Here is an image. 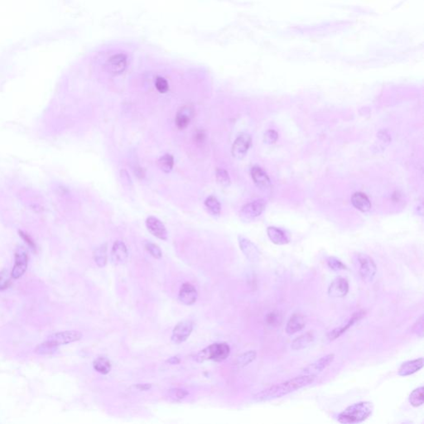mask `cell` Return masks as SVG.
<instances>
[{
    "instance_id": "9",
    "label": "cell",
    "mask_w": 424,
    "mask_h": 424,
    "mask_svg": "<svg viewBox=\"0 0 424 424\" xmlns=\"http://www.w3.org/2000/svg\"><path fill=\"white\" fill-rule=\"evenodd\" d=\"M349 292V283L345 278L339 276L334 279L328 287V295L333 299H341Z\"/></svg>"
},
{
    "instance_id": "18",
    "label": "cell",
    "mask_w": 424,
    "mask_h": 424,
    "mask_svg": "<svg viewBox=\"0 0 424 424\" xmlns=\"http://www.w3.org/2000/svg\"><path fill=\"white\" fill-rule=\"evenodd\" d=\"M306 326V319L301 313H294L287 321L285 331L287 335H293L300 331Z\"/></svg>"
},
{
    "instance_id": "26",
    "label": "cell",
    "mask_w": 424,
    "mask_h": 424,
    "mask_svg": "<svg viewBox=\"0 0 424 424\" xmlns=\"http://www.w3.org/2000/svg\"><path fill=\"white\" fill-rule=\"evenodd\" d=\"M205 208L214 216H218L222 211V205L216 197L211 196L205 201Z\"/></svg>"
},
{
    "instance_id": "6",
    "label": "cell",
    "mask_w": 424,
    "mask_h": 424,
    "mask_svg": "<svg viewBox=\"0 0 424 424\" xmlns=\"http://www.w3.org/2000/svg\"><path fill=\"white\" fill-rule=\"evenodd\" d=\"M251 136L248 134H241L233 143L231 153L235 159H242L246 155L251 146Z\"/></svg>"
},
{
    "instance_id": "44",
    "label": "cell",
    "mask_w": 424,
    "mask_h": 424,
    "mask_svg": "<svg viewBox=\"0 0 424 424\" xmlns=\"http://www.w3.org/2000/svg\"><path fill=\"white\" fill-rule=\"evenodd\" d=\"M167 362L172 364H178L180 363V359L178 358V356H174V357L170 358L169 360L167 361Z\"/></svg>"
},
{
    "instance_id": "15",
    "label": "cell",
    "mask_w": 424,
    "mask_h": 424,
    "mask_svg": "<svg viewBox=\"0 0 424 424\" xmlns=\"http://www.w3.org/2000/svg\"><path fill=\"white\" fill-rule=\"evenodd\" d=\"M334 359H335L334 354H329V355L323 356L317 362H315L314 363L306 366L303 369L304 375H317L318 373H321L326 368H327L332 363Z\"/></svg>"
},
{
    "instance_id": "4",
    "label": "cell",
    "mask_w": 424,
    "mask_h": 424,
    "mask_svg": "<svg viewBox=\"0 0 424 424\" xmlns=\"http://www.w3.org/2000/svg\"><path fill=\"white\" fill-rule=\"evenodd\" d=\"M357 261L359 264V274L362 280L365 283L372 281L377 273V266L372 258L365 254H358Z\"/></svg>"
},
{
    "instance_id": "2",
    "label": "cell",
    "mask_w": 424,
    "mask_h": 424,
    "mask_svg": "<svg viewBox=\"0 0 424 424\" xmlns=\"http://www.w3.org/2000/svg\"><path fill=\"white\" fill-rule=\"evenodd\" d=\"M373 410L374 405L371 402L356 403L340 413L337 421L345 424H360L371 416Z\"/></svg>"
},
{
    "instance_id": "8",
    "label": "cell",
    "mask_w": 424,
    "mask_h": 424,
    "mask_svg": "<svg viewBox=\"0 0 424 424\" xmlns=\"http://www.w3.org/2000/svg\"><path fill=\"white\" fill-rule=\"evenodd\" d=\"M28 253L23 248H20L15 253V264L12 271V279L21 278L28 268Z\"/></svg>"
},
{
    "instance_id": "3",
    "label": "cell",
    "mask_w": 424,
    "mask_h": 424,
    "mask_svg": "<svg viewBox=\"0 0 424 424\" xmlns=\"http://www.w3.org/2000/svg\"><path fill=\"white\" fill-rule=\"evenodd\" d=\"M230 352V346L226 343H214L198 352L194 356V360L197 362H204L206 361L222 362L227 358Z\"/></svg>"
},
{
    "instance_id": "36",
    "label": "cell",
    "mask_w": 424,
    "mask_h": 424,
    "mask_svg": "<svg viewBox=\"0 0 424 424\" xmlns=\"http://www.w3.org/2000/svg\"><path fill=\"white\" fill-rule=\"evenodd\" d=\"M155 86L160 93H166L169 90V85H168L167 80L162 78V77L157 78Z\"/></svg>"
},
{
    "instance_id": "37",
    "label": "cell",
    "mask_w": 424,
    "mask_h": 424,
    "mask_svg": "<svg viewBox=\"0 0 424 424\" xmlns=\"http://www.w3.org/2000/svg\"><path fill=\"white\" fill-rule=\"evenodd\" d=\"M278 138H279L278 133L270 129V130L266 131L265 134L263 135V142L267 144H273L278 140Z\"/></svg>"
},
{
    "instance_id": "20",
    "label": "cell",
    "mask_w": 424,
    "mask_h": 424,
    "mask_svg": "<svg viewBox=\"0 0 424 424\" xmlns=\"http://www.w3.org/2000/svg\"><path fill=\"white\" fill-rule=\"evenodd\" d=\"M252 179L255 182V185L261 189H267L270 186V179L268 178V174L263 171V168L255 166L251 168L250 171Z\"/></svg>"
},
{
    "instance_id": "27",
    "label": "cell",
    "mask_w": 424,
    "mask_h": 424,
    "mask_svg": "<svg viewBox=\"0 0 424 424\" xmlns=\"http://www.w3.org/2000/svg\"><path fill=\"white\" fill-rule=\"evenodd\" d=\"M158 166L159 168L165 173H168L173 170L174 166V159L171 154H165L161 157L158 161Z\"/></svg>"
},
{
    "instance_id": "21",
    "label": "cell",
    "mask_w": 424,
    "mask_h": 424,
    "mask_svg": "<svg viewBox=\"0 0 424 424\" xmlns=\"http://www.w3.org/2000/svg\"><path fill=\"white\" fill-rule=\"evenodd\" d=\"M424 366V359L419 358L409 362H404L401 364L398 370V374L400 376H408L418 372Z\"/></svg>"
},
{
    "instance_id": "12",
    "label": "cell",
    "mask_w": 424,
    "mask_h": 424,
    "mask_svg": "<svg viewBox=\"0 0 424 424\" xmlns=\"http://www.w3.org/2000/svg\"><path fill=\"white\" fill-rule=\"evenodd\" d=\"M82 334L77 331H66L53 334L48 340L55 343L56 345H66L69 343L77 342L81 339Z\"/></svg>"
},
{
    "instance_id": "25",
    "label": "cell",
    "mask_w": 424,
    "mask_h": 424,
    "mask_svg": "<svg viewBox=\"0 0 424 424\" xmlns=\"http://www.w3.org/2000/svg\"><path fill=\"white\" fill-rule=\"evenodd\" d=\"M94 260L99 267H104L107 263V244L104 243L94 251Z\"/></svg>"
},
{
    "instance_id": "1",
    "label": "cell",
    "mask_w": 424,
    "mask_h": 424,
    "mask_svg": "<svg viewBox=\"0 0 424 424\" xmlns=\"http://www.w3.org/2000/svg\"><path fill=\"white\" fill-rule=\"evenodd\" d=\"M317 378L315 375H303L299 377L293 378L289 381L271 386L268 389H263L254 397L256 402H264L269 400H276L287 394L303 389L314 382Z\"/></svg>"
},
{
    "instance_id": "14",
    "label": "cell",
    "mask_w": 424,
    "mask_h": 424,
    "mask_svg": "<svg viewBox=\"0 0 424 424\" xmlns=\"http://www.w3.org/2000/svg\"><path fill=\"white\" fill-rule=\"evenodd\" d=\"M239 244L241 251L243 252L248 260L251 262H257L260 260V250L253 242L243 236H239Z\"/></svg>"
},
{
    "instance_id": "7",
    "label": "cell",
    "mask_w": 424,
    "mask_h": 424,
    "mask_svg": "<svg viewBox=\"0 0 424 424\" xmlns=\"http://www.w3.org/2000/svg\"><path fill=\"white\" fill-rule=\"evenodd\" d=\"M194 324L192 321H182L174 327L172 334V342L174 344H181L187 340L192 331Z\"/></svg>"
},
{
    "instance_id": "35",
    "label": "cell",
    "mask_w": 424,
    "mask_h": 424,
    "mask_svg": "<svg viewBox=\"0 0 424 424\" xmlns=\"http://www.w3.org/2000/svg\"><path fill=\"white\" fill-rule=\"evenodd\" d=\"M11 274L7 270L0 272V290H4L11 283Z\"/></svg>"
},
{
    "instance_id": "32",
    "label": "cell",
    "mask_w": 424,
    "mask_h": 424,
    "mask_svg": "<svg viewBox=\"0 0 424 424\" xmlns=\"http://www.w3.org/2000/svg\"><path fill=\"white\" fill-rule=\"evenodd\" d=\"M216 178L218 184L222 187L230 186V178L226 170L217 168L216 171Z\"/></svg>"
},
{
    "instance_id": "31",
    "label": "cell",
    "mask_w": 424,
    "mask_h": 424,
    "mask_svg": "<svg viewBox=\"0 0 424 424\" xmlns=\"http://www.w3.org/2000/svg\"><path fill=\"white\" fill-rule=\"evenodd\" d=\"M424 389L423 386L419 387L418 389H414L408 398V401L410 403L411 405L413 407H419L424 404Z\"/></svg>"
},
{
    "instance_id": "38",
    "label": "cell",
    "mask_w": 424,
    "mask_h": 424,
    "mask_svg": "<svg viewBox=\"0 0 424 424\" xmlns=\"http://www.w3.org/2000/svg\"><path fill=\"white\" fill-rule=\"evenodd\" d=\"M412 331L419 336L420 337H424V315H422L419 320L412 327Z\"/></svg>"
},
{
    "instance_id": "33",
    "label": "cell",
    "mask_w": 424,
    "mask_h": 424,
    "mask_svg": "<svg viewBox=\"0 0 424 424\" xmlns=\"http://www.w3.org/2000/svg\"><path fill=\"white\" fill-rule=\"evenodd\" d=\"M326 263H327L329 268L335 272L345 270L347 268L345 264H344L341 260H338L336 257H329L326 260Z\"/></svg>"
},
{
    "instance_id": "41",
    "label": "cell",
    "mask_w": 424,
    "mask_h": 424,
    "mask_svg": "<svg viewBox=\"0 0 424 424\" xmlns=\"http://www.w3.org/2000/svg\"><path fill=\"white\" fill-rule=\"evenodd\" d=\"M173 393L174 397H177V399H178V400H182V399H184V398L188 394V393L186 392V390L182 389H174Z\"/></svg>"
},
{
    "instance_id": "13",
    "label": "cell",
    "mask_w": 424,
    "mask_h": 424,
    "mask_svg": "<svg viewBox=\"0 0 424 424\" xmlns=\"http://www.w3.org/2000/svg\"><path fill=\"white\" fill-rule=\"evenodd\" d=\"M146 226L148 231L157 238L166 241L167 239V229L163 223L154 216H149L146 220Z\"/></svg>"
},
{
    "instance_id": "30",
    "label": "cell",
    "mask_w": 424,
    "mask_h": 424,
    "mask_svg": "<svg viewBox=\"0 0 424 424\" xmlns=\"http://www.w3.org/2000/svg\"><path fill=\"white\" fill-rule=\"evenodd\" d=\"M94 368L103 375H107L111 370V363L110 361L104 357H99L94 362Z\"/></svg>"
},
{
    "instance_id": "28",
    "label": "cell",
    "mask_w": 424,
    "mask_h": 424,
    "mask_svg": "<svg viewBox=\"0 0 424 424\" xmlns=\"http://www.w3.org/2000/svg\"><path fill=\"white\" fill-rule=\"evenodd\" d=\"M58 345L55 343L47 340V342H42L41 344L38 345L35 349V352L39 355H51L55 353L56 350H58Z\"/></svg>"
},
{
    "instance_id": "16",
    "label": "cell",
    "mask_w": 424,
    "mask_h": 424,
    "mask_svg": "<svg viewBox=\"0 0 424 424\" xmlns=\"http://www.w3.org/2000/svg\"><path fill=\"white\" fill-rule=\"evenodd\" d=\"M111 261L115 265L122 264L126 262L129 257L128 249L126 247L125 243L123 241H118L115 242L111 250Z\"/></svg>"
},
{
    "instance_id": "23",
    "label": "cell",
    "mask_w": 424,
    "mask_h": 424,
    "mask_svg": "<svg viewBox=\"0 0 424 424\" xmlns=\"http://www.w3.org/2000/svg\"><path fill=\"white\" fill-rule=\"evenodd\" d=\"M351 203L362 212H367L371 209V202L366 195L362 192H356L351 197Z\"/></svg>"
},
{
    "instance_id": "39",
    "label": "cell",
    "mask_w": 424,
    "mask_h": 424,
    "mask_svg": "<svg viewBox=\"0 0 424 424\" xmlns=\"http://www.w3.org/2000/svg\"><path fill=\"white\" fill-rule=\"evenodd\" d=\"M266 322L270 326H275L278 323H280L281 318H280L279 313H277V312H270L266 317Z\"/></svg>"
},
{
    "instance_id": "24",
    "label": "cell",
    "mask_w": 424,
    "mask_h": 424,
    "mask_svg": "<svg viewBox=\"0 0 424 424\" xmlns=\"http://www.w3.org/2000/svg\"><path fill=\"white\" fill-rule=\"evenodd\" d=\"M314 333L312 331H308L293 340L291 347L294 350H303L312 345V342H314Z\"/></svg>"
},
{
    "instance_id": "10",
    "label": "cell",
    "mask_w": 424,
    "mask_h": 424,
    "mask_svg": "<svg viewBox=\"0 0 424 424\" xmlns=\"http://www.w3.org/2000/svg\"><path fill=\"white\" fill-rule=\"evenodd\" d=\"M127 62L128 60L125 55L123 54L114 55L107 60L105 63V69L110 74H121L127 67Z\"/></svg>"
},
{
    "instance_id": "42",
    "label": "cell",
    "mask_w": 424,
    "mask_h": 424,
    "mask_svg": "<svg viewBox=\"0 0 424 424\" xmlns=\"http://www.w3.org/2000/svg\"><path fill=\"white\" fill-rule=\"evenodd\" d=\"M136 387H137L138 389H140V390L144 391V390H148V389H151L152 385L149 384H139Z\"/></svg>"
},
{
    "instance_id": "5",
    "label": "cell",
    "mask_w": 424,
    "mask_h": 424,
    "mask_svg": "<svg viewBox=\"0 0 424 424\" xmlns=\"http://www.w3.org/2000/svg\"><path fill=\"white\" fill-rule=\"evenodd\" d=\"M265 201L260 199L243 205L240 212L241 219L243 222H249L257 218L265 209Z\"/></svg>"
},
{
    "instance_id": "19",
    "label": "cell",
    "mask_w": 424,
    "mask_h": 424,
    "mask_svg": "<svg viewBox=\"0 0 424 424\" xmlns=\"http://www.w3.org/2000/svg\"><path fill=\"white\" fill-rule=\"evenodd\" d=\"M267 234L269 240L278 245L287 244L290 242L291 239L289 235L280 228L270 226L267 229Z\"/></svg>"
},
{
    "instance_id": "40",
    "label": "cell",
    "mask_w": 424,
    "mask_h": 424,
    "mask_svg": "<svg viewBox=\"0 0 424 424\" xmlns=\"http://www.w3.org/2000/svg\"><path fill=\"white\" fill-rule=\"evenodd\" d=\"M20 235L21 236V237L23 239V241H24L26 243H28V245H29L32 249H36L35 243L33 242V240L29 237V236H28L27 234L22 232V231H20Z\"/></svg>"
},
{
    "instance_id": "34",
    "label": "cell",
    "mask_w": 424,
    "mask_h": 424,
    "mask_svg": "<svg viewBox=\"0 0 424 424\" xmlns=\"http://www.w3.org/2000/svg\"><path fill=\"white\" fill-rule=\"evenodd\" d=\"M144 247H145L146 250L153 257L155 258V259H161L162 256V250L157 244L152 243V242H148H148H145V243H144Z\"/></svg>"
},
{
    "instance_id": "17",
    "label": "cell",
    "mask_w": 424,
    "mask_h": 424,
    "mask_svg": "<svg viewBox=\"0 0 424 424\" xmlns=\"http://www.w3.org/2000/svg\"><path fill=\"white\" fill-rule=\"evenodd\" d=\"M178 299L182 303L185 305H192L195 303L197 299V291L196 287L189 283H183L179 291Z\"/></svg>"
},
{
    "instance_id": "29",
    "label": "cell",
    "mask_w": 424,
    "mask_h": 424,
    "mask_svg": "<svg viewBox=\"0 0 424 424\" xmlns=\"http://www.w3.org/2000/svg\"><path fill=\"white\" fill-rule=\"evenodd\" d=\"M257 356V353L255 350H249L245 353L242 354L241 356H239L236 362V365L239 368H243L246 366L248 364H250L251 362L255 361V358Z\"/></svg>"
},
{
    "instance_id": "43",
    "label": "cell",
    "mask_w": 424,
    "mask_h": 424,
    "mask_svg": "<svg viewBox=\"0 0 424 424\" xmlns=\"http://www.w3.org/2000/svg\"><path fill=\"white\" fill-rule=\"evenodd\" d=\"M204 139H205V134H203L202 132H198L196 134V140L197 142H203Z\"/></svg>"
},
{
    "instance_id": "22",
    "label": "cell",
    "mask_w": 424,
    "mask_h": 424,
    "mask_svg": "<svg viewBox=\"0 0 424 424\" xmlns=\"http://www.w3.org/2000/svg\"><path fill=\"white\" fill-rule=\"evenodd\" d=\"M193 117V110L190 106H184L176 115V125L179 129H186Z\"/></svg>"
},
{
    "instance_id": "11",
    "label": "cell",
    "mask_w": 424,
    "mask_h": 424,
    "mask_svg": "<svg viewBox=\"0 0 424 424\" xmlns=\"http://www.w3.org/2000/svg\"><path fill=\"white\" fill-rule=\"evenodd\" d=\"M366 315V311L365 310H360L357 312H355L350 317V319L348 320L347 323H345L344 326H341L339 328L334 329L333 331H331L328 334V338L330 341H334L337 339L338 337H341L342 335L345 333V331H347L348 329H350L351 326H353L355 323H357L360 320H362V318H364Z\"/></svg>"
}]
</instances>
